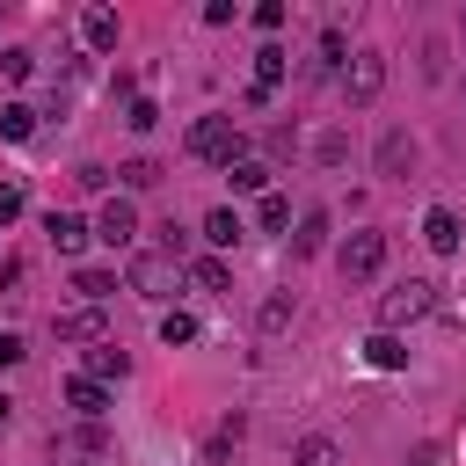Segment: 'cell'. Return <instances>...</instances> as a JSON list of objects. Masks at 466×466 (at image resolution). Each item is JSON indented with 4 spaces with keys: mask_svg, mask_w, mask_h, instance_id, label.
<instances>
[{
    "mask_svg": "<svg viewBox=\"0 0 466 466\" xmlns=\"http://www.w3.org/2000/svg\"><path fill=\"white\" fill-rule=\"evenodd\" d=\"M335 66H342V36L328 29V36H320V73H335Z\"/></svg>",
    "mask_w": 466,
    "mask_h": 466,
    "instance_id": "cell-33",
    "label": "cell"
},
{
    "mask_svg": "<svg viewBox=\"0 0 466 466\" xmlns=\"http://www.w3.org/2000/svg\"><path fill=\"white\" fill-rule=\"evenodd\" d=\"M66 408H80L87 422L109 415V386H95V379H66Z\"/></svg>",
    "mask_w": 466,
    "mask_h": 466,
    "instance_id": "cell-13",
    "label": "cell"
},
{
    "mask_svg": "<svg viewBox=\"0 0 466 466\" xmlns=\"http://www.w3.org/2000/svg\"><path fill=\"white\" fill-rule=\"evenodd\" d=\"M160 342L175 350V342H197V320L189 313H160Z\"/></svg>",
    "mask_w": 466,
    "mask_h": 466,
    "instance_id": "cell-24",
    "label": "cell"
},
{
    "mask_svg": "<svg viewBox=\"0 0 466 466\" xmlns=\"http://www.w3.org/2000/svg\"><path fill=\"white\" fill-rule=\"evenodd\" d=\"M22 204H29V197H22V182H0V226H7Z\"/></svg>",
    "mask_w": 466,
    "mask_h": 466,
    "instance_id": "cell-30",
    "label": "cell"
},
{
    "mask_svg": "<svg viewBox=\"0 0 466 466\" xmlns=\"http://www.w3.org/2000/svg\"><path fill=\"white\" fill-rule=\"evenodd\" d=\"M182 277H189V291H226V284H233V277H226V262H218V255H197V262H189V269H182Z\"/></svg>",
    "mask_w": 466,
    "mask_h": 466,
    "instance_id": "cell-16",
    "label": "cell"
},
{
    "mask_svg": "<svg viewBox=\"0 0 466 466\" xmlns=\"http://www.w3.org/2000/svg\"><path fill=\"white\" fill-rule=\"evenodd\" d=\"M313 153H320V160H328V167H335V160H342V153H350V138H342V131H328V138H313Z\"/></svg>",
    "mask_w": 466,
    "mask_h": 466,
    "instance_id": "cell-28",
    "label": "cell"
},
{
    "mask_svg": "<svg viewBox=\"0 0 466 466\" xmlns=\"http://www.w3.org/2000/svg\"><path fill=\"white\" fill-rule=\"evenodd\" d=\"M182 146H189L197 160H218V167H233V160H248V153H240V124H233V116H197Z\"/></svg>",
    "mask_w": 466,
    "mask_h": 466,
    "instance_id": "cell-2",
    "label": "cell"
},
{
    "mask_svg": "<svg viewBox=\"0 0 466 466\" xmlns=\"http://www.w3.org/2000/svg\"><path fill=\"white\" fill-rule=\"evenodd\" d=\"M320 248H328V211H306L291 233V255H320Z\"/></svg>",
    "mask_w": 466,
    "mask_h": 466,
    "instance_id": "cell-15",
    "label": "cell"
},
{
    "mask_svg": "<svg viewBox=\"0 0 466 466\" xmlns=\"http://www.w3.org/2000/svg\"><path fill=\"white\" fill-rule=\"evenodd\" d=\"M95 240H109V248H131V240H138V211H131L124 197H109V204H102V218H95Z\"/></svg>",
    "mask_w": 466,
    "mask_h": 466,
    "instance_id": "cell-6",
    "label": "cell"
},
{
    "mask_svg": "<svg viewBox=\"0 0 466 466\" xmlns=\"http://www.w3.org/2000/svg\"><path fill=\"white\" fill-rule=\"evenodd\" d=\"M299 466H335V437H306L299 444Z\"/></svg>",
    "mask_w": 466,
    "mask_h": 466,
    "instance_id": "cell-25",
    "label": "cell"
},
{
    "mask_svg": "<svg viewBox=\"0 0 466 466\" xmlns=\"http://www.w3.org/2000/svg\"><path fill=\"white\" fill-rule=\"evenodd\" d=\"M124 371H131V357H124L116 342H95V350H87V371H80V379H95V386H109V379H124Z\"/></svg>",
    "mask_w": 466,
    "mask_h": 466,
    "instance_id": "cell-11",
    "label": "cell"
},
{
    "mask_svg": "<svg viewBox=\"0 0 466 466\" xmlns=\"http://www.w3.org/2000/svg\"><path fill=\"white\" fill-rule=\"evenodd\" d=\"M7 415H15V400H7V393H0V430H7Z\"/></svg>",
    "mask_w": 466,
    "mask_h": 466,
    "instance_id": "cell-34",
    "label": "cell"
},
{
    "mask_svg": "<svg viewBox=\"0 0 466 466\" xmlns=\"http://www.w3.org/2000/svg\"><path fill=\"white\" fill-rule=\"evenodd\" d=\"M364 364H379V371H400V364H408L400 335H371V342H364Z\"/></svg>",
    "mask_w": 466,
    "mask_h": 466,
    "instance_id": "cell-19",
    "label": "cell"
},
{
    "mask_svg": "<svg viewBox=\"0 0 466 466\" xmlns=\"http://www.w3.org/2000/svg\"><path fill=\"white\" fill-rule=\"evenodd\" d=\"M255 226H262V233H284V226H291V197H277V189H269V197L255 204Z\"/></svg>",
    "mask_w": 466,
    "mask_h": 466,
    "instance_id": "cell-20",
    "label": "cell"
},
{
    "mask_svg": "<svg viewBox=\"0 0 466 466\" xmlns=\"http://www.w3.org/2000/svg\"><path fill=\"white\" fill-rule=\"evenodd\" d=\"M73 291H80L87 306H102V299L116 291V277H109V269H80V277H73Z\"/></svg>",
    "mask_w": 466,
    "mask_h": 466,
    "instance_id": "cell-22",
    "label": "cell"
},
{
    "mask_svg": "<svg viewBox=\"0 0 466 466\" xmlns=\"http://www.w3.org/2000/svg\"><path fill=\"white\" fill-rule=\"evenodd\" d=\"M422 240H430L437 255H451V248H459V211H451V204H437V211L422 218Z\"/></svg>",
    "mask_w": 466,
    "mask_h": 466,
    "instance_id": "cell-12",
    "label": "cell"
},
{
    "mask_svg": "<svg viewBox=\"0 0 466 466\" xmlns=\"http://www.w3.org/2000/svg\"><path fill=\"white\" fill-rule=\"evenodd\" d=\"M124 124H131V131H153V124H160V109H153V102H146V95H138V102H131V109H124Z\"/></svg>",
    "mask_w": 466,
    "mask_h": 466,
    "instance_id": "cell-26",
    "label": "cell"
},
{
    "mask_svg": "<svg viewBox=\"0 0 466 466\" xmlns=\"http://www.w3.org/2000/svg\"><path fill=\"white\" fill-rule=\"evenodd\" d=\"M255 29H284V0H262L255 7Z\"/></svg>",
    "mask_w": 466,
    "mask_h": 466,
    "instance_id": "cell-32",
    "label": "cell"
},
{
    "mask_svg": "<svg viewBox=\"0 0 466 466\" xmlns=\"http://www.w3.org/2000/svg\"><path fill=\"white\" fill-rule=\"evenodd\" d=\"M422 313H437V284H430V277H408V284H393V291L379 299V335H393V328H408V320H422Z\"/></svg>",
    "mask_w": 466,
    "mask_h": 466,
    "instance_id": "cell-1",
    "label": "cell"
},
{
    "mask_svg": "<svg viewBox=\"0 0 466 466\" xmlns=\"http://www.w3.org/2000/svg\"><path fill=\"white\" fill-rule=\"evenodd\" d=\"M342 87H350V102H371V95L386 87V58H379V51H357L350 73H342Z\"/></svg>",
    "mask_w": 466,
    "mask_h": 466,
    "instance_id": "cell-5",
    "label": "cell"
},
{
    "mask_svg": "<svg viewBox=\"0 0 466 466\" xmlns=\"http://www.w3.org/2000/svg\"><path fill=\"white\" fill-rule=\"evenodd\" d=\"M277 80H284V51H277V44H262V51H255V87H248V102H269V95H277Z\"/></svg>",
    "mask_w": 466,
    "mask_h": 466,
    "instance_id": "cell-9",
    "label": "cell"
},
{
    "mask_svg": "<svg viewBox=\"0 0 466 466\" xmlns=\"http://www.w3.org/2000/svg\"><path fill=\"white\" fill-rule=\"evenodd\" d=\"M430 459H437V451H415V466H430Z\"/></svg>",
    "mask_w": 466,
    "mask_h": 466,
    "instance_id": "cell-35",
    "label": "cell"
},
{
    "mask_svg": "<svg viewBox=\"0 0 466 466\" xmlns=\"http://www.w3.org/2000/svg\"><path fill=\"white\" fill-rule=\"evenodd\" d=\"M226 175H233V189H240V197H269V167H262V160H233Z\"/></svg>",
    "mask_w": 466,
    "mask_h": 466,
    "instance_id": "cell-17",
    "label": "cell"
},
{
    "mask_svg": "<svg viewBox=\"0 0 466 466\" xmlns=\"http://www.w3.org/2000/svg\"><path fill=\"white\" fill-rule=\"evenodd\" d=\"M80 36H87L95 51H116V15H109V7H87V15H80Z\"/></svg>",
    "mask_w": 466,
    "mask_h": 466,
    "instance_id": "cell-14",
    "label": "cell"
},
{
    "mask_svg": "<svg viewBox=\"0 0 466 466\" xmlns=\"http://www.w3.org/2000/svg\"><path fill=\"white\" fill-rule=\"evenodd\" d=\"M0 80H29V51H0Z\"/></svg>",
    "mask_w": 466,
    "mask_h": 466,
    "instance_id": "cell-29",
    "label": "cell"
},
{
    "mask_svg": "<svg viewBox=\"0 0 466 466\" xmlns=\"http://www.w3.org/2000/svg\"><path fill=\"white\" fill-rule=\"evenodd\" d=\"M408 167H415V138L408 131H386L379 138V175L386 182H408Z\"/></svg>",
    "mask_w": 466,
    "mask_h": 466,
    "instance_id": "cell-7",
    "label": "cell"
},
{
    "mask_svg": "<svg viewBox=\"0 0 466 466\" xmlns=\"http://www.w3.org/2000/svg\"><path fill=\"white\" fill-rule=\"evenodd\" d=\"M29 131H36V109L29 102H7L0 109V138H29Z\"/></svg>",
    "mask_w": 466,
    "mask_h": 466,
    "instance_id": "cell-21",
    "label": "cell"
},
{
    "mask_svg": "<svg viewBox=\"0 0 466 466\" xmlns=\"http://www.w3.org/2000/svg\"><path fill=\"white\" fill-rule=\"evenodd\" d=\"M116 175H124L131 189H153V182H160V167H153V160H131V167H116Z\"/></svg>",
    "mask_w": 466,
    "mask_h": 466,
    "instance_id": "cell-27",
    "label": "cell"
},
{
    "mask_svg": "<svg viewBox=\"0 0 466 466\" xmlns=\"http://www.w3.org/2000/svg\"><path fill=\"white\" fill-rule=\"evenodd\" d=\"M44 233H51V248H58V255H80V248L95 240V226H87V218H73V211H51V218H44Z\"/></svg>",
    "mask_w": 466,
    "mask_h": 466,
    "instance_id": "cell-8",
    "label": "cell"
},
{
    "mask_svg": "<svg viewBox=\"0 0 466 466\" xmlns=\"http://www.w3.org/2000/svg\"><path fill=\"white\" fill-rule=\"evenodd\" d=\"M51 335H58V342H95V335H102V306H80V313H58V320H51Z\"/></svg>",
    "mask_w": 466,
    "mask_h": 466,
    "instance_id": "cell-10",
    "label": "cell"
},
{
    "mask_svg": "<svg viewBox=\"0 0 466 466\" xmlns=\"http://www.w3.org/2000/svg\"><path fill=\"white\" fill-rule=\"evenodd\" d=\"M22 357H29V350H22V335H15V328H0V371H7V364H22Z\"/></svg>",
    "mask_w": 466,
    "mask_h": 466,
    "instance_id": "cell-31",
    "label": "cell"
},
{
    "mask_svg": "<svg viewBox=\"0 0 466 466\" xmlns=\"http://www.w3.org/2000/svg\"><path fill=\"white\" fill-rule=\"evenodd\" d=\"M124 284H131L138 299H167V291L182 284V262H175L167 248H153V255H131V269H124Z\"/></svg>",
    "mask_w": 466,
    "mask_h": 466,
    "instance_id": "cell-3",
    "label": "cell"
},
{
    "mask_svg": "<svg viewBox=\"0 0 466 466\" xmlns=\"http://www.w3.org/2000/svg\"><path fill=\"white\" fill-rule=\"evenodd\" d=\"M335 262H342V277H350V284H357V277H371V269L386 262V233H371V226H364V233H350V240L335 248Z\"/></svg>",
    "mask_w": 466,
    "mask_h": 466,
    "instance_id": "cell-4",
    "label": "cell"
},
{
    "mask_svg": "<svg viewBox=\"0 0 466 466\" xmlns=\"http://www.w3.org/2000/svg\"><path fill=\"white\" fill-rule=\"evenodd\" d=\"M284 320H291V291H269V299H262V335H277Z\"/></svg>",
    "mask_w": 466,
    "mask_h": 466,
    "instance_id": "cell-23",
    "label": "cell"
},
{
    "mask_svg": "<svg viewBox=\"0 0 466 466\" xmlns=\"http://www.w3.org/2000/svg\"><path fill=\"white\" fill-rule=\"evenodd\" d=\"M240 233H248V226H240V211H226V204H218V211L204 218V240H211V248H233Z\"/></svg>",
    "mask_w": 466,
    "mask_h": 466,
    "instance_id": "cell-18",
    "label": "cell"
}]
</instances>
